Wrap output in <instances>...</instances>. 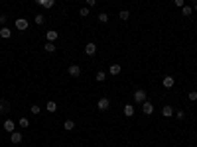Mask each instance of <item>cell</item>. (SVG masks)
I'll use <instances>...</instances> for the list:
<instances>
[{
  "label": "cell",
  "instance_id": "6da1fadb",
  "mask_svg": "<svg viewBox=\"0 0 197 147\" xmlns=\"http://www.w3.org/2000/svg\"><path fill=\"white\" fill-rule=\"evenodd\" d=\"M134 102H138V104L146 102V90H140V88H138L136 92H134Z\"/></svg>",
  "mask_w": 197,
  "mask_h": 147
},
{
  "label": "cell",
  "instance_id": "7a4b0ae2",
  "mask_svg": "<svg viewBox=\"0 0 197 147\" xmlns=\"http://www.w3.org/2000/svg\"><path fill=\"white\" fill-rule=\"evenodd\" d=\"M16 28L20 29V32H26V29H28V20H24V18H18L16 20Z\"/></svg>",
  "mask_w": 197,
  "mask_h": 147
},
{
  "label": "cell",
  "instance_id": "3957f363",
  "mask_svg": "<svg viewBox=\"0 0 197 147\" xmlns=\"http://www.w3.org/2000/svg\"><path fill=\"white\" fill-rule=\"evenodd\" d=\"M142 112H144L146 116H150L152 112H154V106H152V102H148V100H146V102H142Z\"/></svg>",
  "mask_w": 197,
  "mask_h": 147
},
{
  "label": "cell",
  "instance_id": "277c9868",
  "mask_svg": "<svg viewBox=\"0 0 197 147\" xmlns=\"http://www.w3.org/2000/svg\"><path fill=\"white\" fill-rule=\"evenodd\" d=\"M22 137H24V135L20 132H12V133H10V141H12V143H22Z\"/></svg>",
  "mask_w": 197,
  "mask_h": 147
},
{
  "label": "cell",
  "instance_id": "5b68a950",
  "mask_svg": "<svg viewBox=\"0 0 197 147\" xmlns=\"http://www.w3.org/2000/svg\"><path fill=\"white\" fill-rule=\"evenodd\" d=\"M97 106H99V110H108V108H110V100H108V98H101Z\"/></svg>",
  "mask_w": 197,
  "mask_h": 147
},
{
  "label": "cell",
  "instance_id": "8992f818",
  "mask_svg": "<svg viewBox=\"0 0 197 147\" xmlns=\"http://www.w3.org/2000/svg\"><path fill=\"white\" fill-rule=\"evenodd\" d=\"M67 73H69L71 76H79L81 75V67L79 65H71L69 69H67Z\"/></svg>",
  "mask_w": 197,
  "mask_h": 147
},
{
  "label": "cell",
  "instance_id": "52a82bcc",
  "mask_svg": "<svg viewBox=\"0 0 197 147\" xmlns=\"http://www.w3.org/2000/svg\"><path fill=\"white\" fill-rule=\"evenodd\" d=\"M36 4L43 6V8H53V4H55V0H36Z\"/></svg>",
  "mask_w": 197,
  "mask_h": 147
},
{
  "label": "cell",
  "instance_id": "ba28073f",
  "mask_svg": "<svg viewBox=\"0 0 197 147\" xmlns=\"http://www.w3.org/2000/svg\"><path fill=\"white\" fill-rule=\"evenodd\" d=\"M4 129H6L8 133H12V132L16 129V122H12V120H6V122H4Z\"/></svg>",
  "mask_w": 197,
  "mask_h": 147
},
{
  "label": "cell",
  "instance_id": "9c48e42d",
  "mask_svg": "<svg viewBox=\"0 0 197 147\" xmlns=\"http://www.w3.org/2000/svg\"><path fill=\"white\" fill-rule=\"evenodd\" d=\"M0 37H2V39H10V37H12L10 28H0Z\"/></svg>",
  "mask_w": 197,
  "mask_h": 147
},
{
  "label": "cell",
  "instance_id": "30bf717a",
  "mask_svg": "<svg viewBox=\"0 0 197 147\" xmlns=\"http://www.w3.org/2000/svg\"><path fill=\"white\" fill-rule=\"evenodd\" d=\"M46 37H47V41H55V39L59 37V33H57L55 29H49V32L46 33Z\"/></svg>",
  "mask_w": 197,
  "mask_h": 147
},
{
  "label": "cell",
  "instance_id": "8fae6325",
  "mask_svg": "<svg viewBox=\"0 0 197 147\" xmlns=\"http://www.w3.org/2000/svg\"><path fill=\"white\" fill-rule=\"evenodd\" d=\"M95 51H97V45H95V43H87V45H85V53H87V55H95Z\"/></svg>",
  "mask_w": 197,
  "mask_h": 147
},
{
  "label": "cell",
  "instance_id": "7c38bea8",
  "mask_svg": "<svg viewBox=\"0 0 197 147\" xmlns=\"http://www.w3.org/2000/svg\"><path fill=\"white\" fill-rule=\"evenodd\" d=\"M162 85L166 86V88H172V86H174V76H164V81H162Z\"/></svg>",
  "mask_w": 197,
  "mask_h": 147
},
{
  "label": "cell",
  "instance_id": "4fadbf2b",
  "mask_svg": "<svg viewBox=\"0 0 197 147\" xmlns=\"http://www.w3.org/2000/svg\"><path fill=\"white\" fill-rule=\"evenodd\" d=\"M162 114H164L166 118H172V116H174V108H172V106H164V108H162Z\"/></svg>",
  "mask_w": 197,
  "mask_h": 147
},
{
  "label": "cell",
  "instance_id": "5bb4252c",
  "mask_svg": "<svg viewBox=\"0 0 197 147\" xmlns=\"http://www.w3.org/2000/svg\"><path fill=\"white\" fill-rule=\"evenodd\" d=\"M63 128H65V132H71V129L75 128V122H73V120H65V122H63Z\"/></svg>",
  "mask_w": 197,
  "mask_h": 147
},
{
  "label": "cell",
  "instance_id": "9a60e30c",
  "mask_svg": "<svg viewBox=\"0 0 197 147\" xmlns=\"http://www.w3.org/2000/svg\"><path fill=\"white\" fill-rule=\"evenodd\" d=\"M122 69H120V65H110V69H108V75H118V73H120Z\"/></svg>",
  "mask_w": 197,
  "mask_h": 147
},
{
  "label": "cell",
  "instance_id": "2e32d148",
  "mask_svg": "<svg viewBox=\"0 0 197 147\" xmlns=\"http://www.w3.org/2000/svg\"><path fill=\"white\" fill-rule=\"evenodd\" d=\"M43 49H46L47 53H53V51H55V43H53V41H47L46 45H43Z\"/></svg>",
  "mask_w": 197,
  "mask_h": 147
},
{
  "label": "cell",
  "instance_id": "e0dca14e",
  "mask_svg": "<svg viewBox=\"0 0 197 147\" xmlns=\"http://www.w3.org/2000/svg\"><path fill=\"white\" fill-rule=\"evenodd\" d=\"M124 116H128V118H130V116H134V106H130V104L124 106Z\"/></svg>",
  "mask_w": 197,
  "mask_h": 147
},
{
  "label": "cell",
  "instance_id": "ac0fdd59",
  "mask_svg": "<svg viewBox=\"0 0 197 147\" xmlns=\"http://www.w3.org/2000/svg\"><path fill=\"white\" fill-rule=\"evenodd\" d=\"M181 14L183 16H191L193 14V6H181Z\"/></svg>",
  "mask_w": 197,
  "mask_h": 147
},
{
  "label": "cell",
  "instance_id": "d6986e66",
  "mask_svg": "<svg viewBox=\"0 0 197 147\" xmlns=\"http://www.w3.org/2000/svg\"><path fill=\"white\" fill-rule=\"evenodd\" d=\"M46 110H47V112H55V110H57V104L53 102V100H49V102L46 104Z\"/></svg>",
  "mask_w": 197,
  "mask_h": 147
},
{
  "label": "cell",
  "instance_id": "ffe728a7",
  "mask_svg": "<svg viewBox=\"0 0 197 147\" xmlns=\"http://www.w3.org/2000/svg\"><path fill=\"white\" fill-rule=\"evenodd\" d=\"M8 110H10V104L6 100H0V114H2V112H8Z\"/></svg>",
  "mask_w": 197,
  "mask_h": 147
},
{
  "label": "cell",
  "instance_id": "44dd1931",
  "mask_svg": "<svg viewBox=\"0 0 197 147\" xmlns=\"http://www.w3.org/2000/svg\"><path fill=\"white\" fill-rule=\"evenodd\" d=\"M99 22H101V24H107V22H108V16L104 14V12H99Z\"/></svg>",
  "mask_w": 197,
  "mask_h": 147
},
{
  "label": "cell",
  "instance_id": "7402d4cb",
  "mask_svg": "<svg viewBox=\"0 0 197 147\" xmlns=\"http://www.w3.org/2000/svg\"><path fill=\"white\" fill-rule=\"evenodd\" d=\"M95 79H97V81H99V82H103V81H104V79H107V73H103V71H99V73H97V75H95Z\"/></svg>",
  "mask_w": 197,
  "mask_h": 147
},
{
  "label": "cell",
  "instance_id": "603a6c76",
  "mask_svg": "<svg viewBox=\"0 0 197 147\" xmlns=\"http://www.w3.org/2000/svg\"><path fill=\"white\" fill-rule=\"evenodd\" d=\"M118 16H120V20H128V18H130V12H128V10H120V14H118Z\"/></svg>",
  "mask_w": 197,
  "mask_h": 147
},
{
  "label": "cell",
  "instance_id": "cb8c5ba5",
  "mask_svg": "<svg viewBox=\"0 0 197 147\" xmlns=\"http://www.w3.org/2000/svg\"><path fill=\"white\" fill-rule=\"evenodd\" d=\"M43 22H46V16H43V14H38V16H36V24H38V26H42Z\"/></svg>",
  "mask_w": 197,
  "mask_h": 147
},
{
  "label": "cell",
  "instance_id": "d4e9b609",
  "mask_svg": "<svg viewBox=\"0 0 197 147\" xmlns=\"http://www.w3.org/2000/svg\"><path fill=\"white\" fill-rule=\"evenodd\" d=\"M79 14H81V18H87V16L91 14V10H89V8H81V10H79Z\"/></svg>",
  "mask_w": 197,
  "mask_h": 147
},
{
  "label": "cell",
  "instance_id": "484cf974",
  "mask_svg": "<svg viewBox=\"0 0 197 147\" xmlns=\"http://www.w3.org/2000/svg\"><path fill=\"white\" fill-rule=\"evenodd\" d=\"M20 126H22V128H28V126H30V120L28 118H20Z\"/></svg>",
  "mask_w": 197,
  "mask_h": 147
},
{
  "label": "cell",
  "instance_id": "4316f807",
  "mask_svg": "<svg viewBox=\"0 0 197 147\" xmlns=\"http://www.w3.org/2000/svg\"><path fill=\"white\" fill-rule=\"evenodd\" d=\"M187 98L195 102V100H197V92H195V90H191V92H189V94H187Z\"/></svg>",
  "mask_w": 197,
  "mask_h": 147
},
{
  "label": "cell",
  "instance_id": "83f0119b",
  "mask_svg": "<svg viewBox=\"0 0 197 147\" xmlns=\"http://www.w3.org/2000/svg\"><path fill=\"white\" fill-rule=\"evenodd\" d=\"M40 110H42L40 106H36V104H34L32 108H30V112H32V114H40Z\"/></svg>",
  "mask_w": 197,
  "mask_h": 147
},
{
  "label": "cell",
  "instance_id": "f1b7e54d",
  "mask_svg": "<svg viewBox=\"0 0 197 147\" xmlns=\"http://www.w3.org/2000/svg\"><path fill=\"white\" fill-rule=\"evenodd\" d=\"M174 4H175V6H179V8H181V6H185V0H174Z\"/></svg>",
  "mask_w": 197,
  "mask_h": 147
},
{
  "label": "cell",
  "instance_id": "f546056e",
  "mask_svg": "<svg viewBox=\"0 0 197 147\" xmlns=\"http://www.w3.org/2000/svg\"><path fill=\"white\" fill-rule=\"evenodd\" d=\"M185 118V112H183V110H178V120H183Z\"/></svg>",
  "mask_w": 197,
  "mask_h": 147
},
{
  "label": "cell",
  "instance_id": "4dcf8cb0",
  "mask_svg": "<svg viewBox=\"0 0 197 147\" xmlns=\"http://www.w3.org/2000/svg\"><path fill=\"white\" fill-rule=\"evenodd\" d=\"M6 20H8V18H6V14H0V24H6Z\"/></svg>",
  "mask_w": 197,
  "mask_h": 147
},
{
  "label": "cell",
  "instance_id": "1f68e13d",
  "mask_svg": "<svg viewBox=\"0 0 197 147\" xmlns=\"http://www.w3.org/2000/svg\"><path fill=\"white\" fill-rule=\"evenodd\" d=\"M95 2H97V0H87V4H89V6H93Z\"/></svg>",
  "mask_w": 197,
  "mask_h": 147
},
{
  "label": "cell",
  "instance_id": "d6a6232c",
  "mask_svg": "<svg viewBox=\"0 0 197 147\" xmlns=\"http://www.w3.org/2000/svg\"><path fill=\"white\" fill-rule=\"evenodd\" d=\"M193 10H195V12H197V4H195V6H193Z\"/></svg>",
  "mask_w": 197,
  "mask_h": 147
},
{
  "label": "cell",
  "instance_id": "836d02e7",
  "mask_svg": "<svg viewBox=\"0 0 197 147\" xmlns=\"http://www.w3.org/2000/svg\"><path fill=\"white\" fill-rule=\"evenodd\" d=\"M193 4H197V0H193Z\"/></svg>",
  "mask_w": 197,
  "mask_h": 147
}]
</instances>
